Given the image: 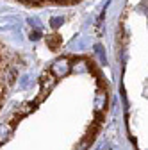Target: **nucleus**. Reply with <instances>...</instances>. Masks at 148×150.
Listing matches in <instances>:
<instances>
[{"label": "nucleus", "instance_id": "nucleus-1", "mask_svg": "<svg viewBox=\"0 0 148 150\" xmlns=\"http://www.w3.org/2000/svg\"><path fill=\"white\" fill-rule=\"evenodd\" d=\"M13 79H14V70L9 64L6 54H4V48H2V45H0V107H2V104H4L7 88L13 82Z\"/></svg>", "mask_w": 148, "mask_h": 150}, {"label": "nucleus", "instance_id": "nucleus-2", "mask_svg": "<svg viewBox=\"0 0 148 150\" xmlns=\"http://www.w3.org/2000/svg\"><path fill=\"white\" fill-rule=\"evenodd\" d=\"M61 41H63V40H61L59 36H48V38H47V43H48V45H50L54 50H55V48H57V47L61 45Z\"/></svg>", "mask_w": 148, "mask_h": 150}, {"label": "nucleus", "instance_id": "nucleus-3", "mask_svg": "<svg viewBox=\"0 0 148 150\" xmlns=\"http://www.w3.org/2000/svg\"><path fill=\"white\" fill-rule=\"evenodd\" d=\"M61 22H63L61 18H55V20L52 22V25H54V27H59V25H61Z\"/></svg>", "mask_w": 148, "mask_h": 150}]
</instances>
